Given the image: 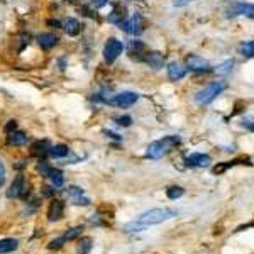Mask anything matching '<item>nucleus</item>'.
Masks as SVG:
<instances>
[{"label":"nucleus","instance_id":"nucleus-1","mask_svg":"<svg viewBox=\"0 0 254 254\" xmlns=\"http://www.w3.org/2000/svg\"><path fill=\"white\" fill-rule=\"evenodd\" d=\"M176 215H178V210H175V208H168V207L153 208V210L142 213L138 220L127 224L126 231H129V232H139V231L146 229V227H149V226H156V224L166 222V220L173 219V217H176Z\"/></svg>","mask_w":254,"mask_h":254},{"label":"nucleus","instance_id":"nucleus-2","mask_svg":"<svg viewBox=\"0 0 254 254\" xmlns=\"http://www.w3.org/2000/svg\"><path fill=\"white\" fill-rule=\"evenodd\" d=\"M180 142H182V139L178 136H166L164 139L151 142L148 146V151H146V156L151 158V160H160L166 153H169L175 146H178Z\"/></svg>","mask_w":254,"mask_h":254},{"label":"nucleus","instance_id":"nucleus-3","mask_svg":"<svg viewBox=\"0 0 254 254\" xmlns=\"http://www.w3.org/2000/svg\"><path fill=\"white\" fill-rule=\"evenodd\" d=\"M224 90H226V83L213 82L210 85H207L205 88H202V90L195 95V102H197L198 105H207V104H210V102L215 100Z\"/></svg>","mask_w":254,"mask_h":254},{"label":"nucleus","instance_id":"nucleus-4","mask_svg":"<svg viewBox=\"0 0 254 254\" xmlns=\"http://www.w3.org/2000/svg\"><path fill=\"white\" fill-rule=\"evenodd\" d=\"M122 51H124L122 41H119V39H115V38H110L109 41L105 43V47H104L105 61L107 63H114V61L122 54Z\"/></svg>","mask_w":254,"mask_h":254},{"label":"nucleus","instance_id":"nucleus-5","mask_svg":"<svg viewBox=\"0 0 254 254\" xmlns=\"http://www.w3.org/2000/svg\"><path fill=\"white\" fill-rule=\"evenodd\" d=\"M139 100V95L134 92H122V93L114 95V98L110 100V105H115L119 109H127V107L134 105Z\"/></svg>","mask_w":254,"mask_h":254},{"label":"nucleus","instance_id":"nucleus-6","mask_svg":"<svg viewBox=\"0 0 254 254\" xmlns=\"http://www.w3.org/2000/svg\"><path fill=\"white\" fill-rule=\"evenodd\" d=\"M120 25H122V29L127 34H132V36H139L144 31V21H142V17L139 16V14L132 16L131 19H126Z\"/></svg>","mask_w":254,"mask_h":254},{"label":"nucleus","instance_id":"nucleus-7","mask_svg":"<svg viewBox=\"0 0 254 254\" xmlns=\"http://www.w3.org/2000/svg\"><path fill=\"white\" fill-rule=\"evenodd\" d=\"M237 164H248V166H253L251 160H249L248 156H241V158H235V160H232V161L217 163L215 166L212 168V173H213V175H222V173H226L229 168H234V166H237Z\"/></svg>","mask_w":254,"mask_h":254},{"label":"nucleus","instance_id":"nucleus-8","mask_svg":"<svg viewBox=\"0 0 254 254\" xmlns=\"http://www.w3.org/2000/svg\"><path fill=\"white\" fill-rule=\"evenodd\" d=\"M186 65H188V69L197 73H204V71H210V65H208L207 60H204L198 54H190L186 56Z\"/></svg>","mask_w":254,"mask_h":254},{"label":"nucleus","instance_id":"nucleus-9","mask_svg":"<svg viewBox=\"0 0 254 254\" xmlns=\"http://www.w3.org/2000/svg\"><path fill=\"white\" fill-rule=\"evenodd\" d=\"M212 163V158L204 153H195L186 158V164L190 168H207Z\"/></svg>","mask_w":254,"mask_h":254},{"label":"nucleus","instance_id":"nucleus-10","mask_svg":"<svg viewBox=\"0 0 254 254\" xmlns=\"http://www.w3.org/2000/svg\"><path fill=\"white\" fill-rule=\"evenodd\" d=\"M229 16H244L249 19H254V5L253 3H234L229 10Z\"/></svg>","mask_w":254,"mask_h":254},{"label":"nucleus","instance_id":"nucleus-11","mask_svg":"<svg viewBox=\"0 0 254 254\" xmlns=\"http://www.w3.org/2000/svg\"><path fill=\"white\" fill-rule=\"evenodd\" d=\"M144 61L153 69H161L164 66V54L160 51H149V53H146Z\"/></svg>","mask_w":254,"mask_h":254},{"label":"nucleus","instance_id":"nucleus-12","mask_svg":"<svg viewBox=\"0 0 254 254\" xmlns=\"http://www.w3.org/2000/svg\"><path fill=\"white\" fill-rule=\"evenodd\" d=\"M186 69L182 63H176V61H173V63L168 65V78L171 80V82H178V80H182L183 76L186 75Z\"/></svg>","mask_w":254,"mask_h":254},{"label":"nucleus","instance_id":"nucleus-13","mask_svg":"<svg viewBox=\"0 0 254 254\" xmlns=\"http://www.w3.org/2000/svg\"><path fill=\"white\" fill-rule=\"evenodd\" d=\"M129 56L132 58V60H144L146 56V46L142 41H131L129 44Z\"/></svg>","mask_w":254,"mask_h":254},{"label":"nucleus","instance_id":"nucleus-14","mask_svg":"<svg viewBox=\"0 0 254 254\" xmlns=\"http://www.w3.org/2000/svg\"><path fill=\"white\" fill-rule=\"evenodd\" d=\"M65 213V205L60 200H53L47 208V219L49 220H60Z\"/></svg>","mask_w":254,"mask_h":254},{"label":"nucleus","instance_id":"nucleus-15","mask_svg":"<svg viewBox=\"0 0 254 254\" xmlns=\"http://www.w3.org/2000/svg\"><path fill=\"white\" fill-rule=\"evenodd\" d=\"M127 10H126V7H122V5H115L114 7V10L112 12L109 14V22L110 24H122L124 21L127 19Z\"/></svg>","mask_w":254,"mask_h":254},{"label":"nucleus","instance_id":"nucleus-16","mask_svg":"<svg viewBox=\"0 0 254 254\" xmlns=\"http://www.w3.org/2000/svg\"><path fill=\"white\" fill-rule=\"evenodd\" d=\"M38 44L43 47V49H53L58 44V38L51 32H44V34L38 36Z\"/></svg>","mask_w":254,"mask_h":254},{"label":"nucleus","instance_id":"nucleus-17","mask_svg":"<svg viewBox=\"0 0 254 254\" xmlns=\"http://www.w3.org/2000/svg\"><path fill=\"white\" fill-rule=\"evenodd\" d=\"M24 176L22 175H17L16 178H14L12 185H10L9 191H7V197L9 198H16V197H21V191L24 188Z\"/></svg>","mask_w":254,"mask_h":254},{"label":"nucleus","instance_id":"nucleus-18","mask_svg":"<svg viewBox=\"0 0 254 254\" xmlns=\"http://www.w3.org/2000/svg\"><path fill=\"white\" fill-rule=\"evenodd\" d=\"M63 29L68 36H78L80 32H82V24L76 19H73V17H68V19L63 22Z\"/></svg>","mask_w":254,"mask_h":254},{"label":"nucleus","instance_id":"nucleus-19","mask_svg":"<svg viewBox=\"0 0 254 254\" xmlns=\"http://www.w3.org/2000/svg\"><path fill=\"white\" fill-rule=\"evenodd\" d=\"M29 141V138L24 134V132H19V131H14L10 132L9 136H7V142H9L10 146H22L25 144V142Z\"/></svg>","mask_w":254,"mask_h":254},{"label":"nucleus","instance_id":"nucleus-20","mask_svg":"<svg viewBox=\"0 0 254 254\" xmlns=\"http://www.w3.org/2000/svg\"><path fill=\"white\" fill-rule=\"evenodd\" d=\"M17 244H19V242H17L16 239H2V241H0V254H9L16 251Z\"/></svg>","mask_w":254,"mask_h":254},{"label":"nucleus","instance_id":"nucleus-21","mask_svg":"<svg viewBox=\"0 0 254 254\" xmlns=\"http://www.w3.org/2000/svg\"><path fill=\"white\" fill-rule=\"evenodd\" d=\"M49 149H51V146L47 144L46 141H39V142H36L34 146L31 148V154L32 156H44V154H47L49 153Z\"/></svg>","mask_w":254,"mask_h":254},{"label":"nucleus","instance_id":"nucleus-22","mask_svg":"<svg viewBox=\"0 0 254 254\" xmlns=\"http://www.w3.org/2000/svg\"><path fill=\"white\" fill-rule=\"evenodd\" d=\"M237 51H239V54H241V56H244V58H254V39H253V41L239 44Z\"/></svg>","mask_w":254,"mask_h":254},{"label":"nucleus","instance_id":"nucleus-23","mask_svg":"<svg viewBox=\"0 0 254 254\" xmlns=\"http://www.w3.org/2000/svg\"><path fill=\"white\" fill-rule=\"evenodd\" d=\"M49 154L53 158H65V156H68V154H69V148H68V146H65V144L51 146Z\"/></svg>","mask_w":254,"mask_h":254},{"label":"nucleus","instance_id":"nucleus-24","mask_svg":"<svg viewBox=\"0 0 254 254\" xmlns=\"http://www.w3.org/2000/svg\"><path fill=\"white\" fill-rule=\"evenodd\" d=\"M166 195L169 200H176V198H182L183 195H185V188H183V186H178V185L168 186Z\"/></svg>","mask_w":254,"mask_h":254},{"label":"nucleus","instance_id":"nucleus-25","mask_svg":"<svg viewBox=\"0 0 254 254\" xmlns=\"http://www.w3.org/2000/svg\"><path fill=\"white\" fill-rule=\"evenodd\" d=\"M51 178V182H53V186L54 188H60L61 185H63V173L60 171V169H53L51 168L49 175H47Z\"/></svg>","mask_w":254,"mask_h":254},{"label":"nucleus","instance_id":"nucleus-26","mask_svg":"<svg viewBox=\"0 0 254 254\" xmlns=\"http://www.w3.org/2000/svg\"><path fill=\"white\" fill-rule=\"evenodd\" d=\"M90 249H92V239L83 237L82 241H80V246H78V254H88Z\"/></svg>","mask_w":254,"mask_h":254},{"label":"nucleus","instance_id":"nucleus-27","mask_svg":"<svg viewBox=\"0 0 254 254\" xmlns=\"http://www.w3.org/2000/svg\"><path fill=\"white\" fill-rule=\"evenodd\" d=\"M232 66H234V61L232 60H227L226 63L217 66V73H220V75H226V73H229L231 69H232Z\"/></svg>","mask_w":254,"mask_h":254},{"label":"nucleus","instance_id":"nucleus-28","mask_svg":"<svg viewBox=\"0 0 254 254\" xmlns=\"http://www.w3.org/2000/svg\"><path fill=\"white\" fill-rule=\"evenodd\" d=\"M66 241H68V239H66L65 235H63V237H58V239H54V241H51L49 244H47V248H49V249H60Z\"/></svg>","mask_w":254,"mask_h":254},{"label":"nucleus","instance_id":"nucleus-29","mask_svg":"<svg viewBox=\"0 0 254 254\" xmlns=\"http://www.w3.org/2000/svg\"><path fill=\"white\" fill-rule=\"evenodd\" d=\"M68 195L73 198V200H75V198L83 197V190L80 188V186H69V188H68Z\"/></svg>","mask_w":254,"mask_h":254},{"label":"nucleus","instance_id":"nucleus-30","mask_svg":"<svg viewBox=\"0 0 254 254\" xmlns=\"http://www.w3.org/2000/svg\"><path fill=\"white\" fill-rule=\"evenodd\" d=\"M82 232H83V227H73L69 232L65 234V237L69 241V239H75V237H78V235H82Z\"/></svg>","mask_w":254,"mask_h":254},{"label":"nucleus","instance_id":"nucleus-31","mask_svg":"<svg viewBox=\"0 0 254 254\" xmlns=\"http://www.w3.org/2000/svg\"><path fill=\"white\" fill-rule=\"evenodd\" d=\"M17 41H19V46H17V51H22L25 46L29 44V34H21L19 38H17Z\"/></svg>","mask_w":254,"mask_h":254},{"label":"nucleus","instance_id":"nucleus-32","mask_svg":"<svg viewBox=\"0 0 254 254\" xmlns=\"http://www.w3.org/2000/svg\"><path fill=\"white\" fill-rule=\"evenodd\" d=\"M241 124H242V127H246L248 131L254 132V117H244Z\"/></svg>","mask_w":254,"mask_h":254},{"label":"nucleus","instance_id":"nucleus-33","mask_svg":"<svg viewBox=\"0 0 254 254\" xmlns=\"http://www.w3.org/2000/svg\"><path fill=\"white\" fill-rule=\"evenodd\" d=\"M115 122L119 124V126H122V127H129L132 124V119L129 115H124V117H117Z\"/></svg>","mask_w":254,"mask_h":254},{"label":"nucleus","instance_id":"nucleus-34","mask_svg":"<svg viewBox=\"0 0 254 254\" xmlns=\"http://www.w3.org/2000/svg\"><path fill=\"white\" fill-rule=\"evenodd\" d=\"M246 107V102H242V100H237L235 102V105H234V112L231 114V117H234V115H237V114H241L242 112V109Z\"/></svg>","mask_w":254,"mask_h":254},{"label":"nucleus","instance_id":"nucleus-35","mask_svg":"<svg viewBox=\"0 0 254 254\" xmlns=\"http://www.w3.org/2000/svg\"><path fill=\"white\" fill-rule=\"evenodd\" d=\"M38 169L41 171V175H44V176H47V175H49V171H51V168L47 166L46 161H41V163L38 164Z\"/></svg>","mask_w":254,"mask_h":254},{"label":"nucleus","instance_id":"nucleus-36","mask_svg":"<svg viewBox=\"0 0 254 254\" xmlns=\"http://www.w3.org/2000/svg\"><path fill=\"white\" fill-rule=\"evenodd\" d=\"M3 129H5L7 134H10V132H14L17 129V122H16V120H9V122L5 124V127H3Z\"/></svg>","mask_w":254,"mask_h":254},{"label":"nucleus","instance_id":"nucleus-37","mask_svg":"<svg viewBox=\"0 0 254 254\" xmlns=\"http://www.w3.org/2000/svg\"><path fill=\"white\" fill-rule=\"evenodd\" d=\"M75 202L76 205H90V200H88V198H85V197H80V198H75Z\"/></svg>","mask_w":254,"mask_h":254},{"label":"nucleus","instance_id":"nucleus-38","mask_svg":"<svg viewBox=\"0 0 254 254\" xmlns=\"http://www.w3.org/2000/svg\"><path fill=\"white\" fill-rule=\"evenodd\" d=\"M5 182V166H3V163L0 161V185Z\"/></svg>","mask_w":254,"mask_h":254},{"label":"nucleus","instance_id":"nucleus-39","mask_svg":"<svg viewBox=\"0 0 254 254\" xmlns=\"http://www.w3.org/2000/svg\"><path fill=\"white\" fill-rule=\"evenodd\" d=\"M93 2L95 7H98V9H102V7H105L107 3H109V0H92Z\"/></svg>","mask_w":254,"mask_h":254},{"label":"nucleus","instance_id":"nucleus-40","mask_svg":"<svg viewBox=\"0 0 254 254\" xmlns=\"http://www.w3.org/2000/svg\"><path fill=\"white\" fill-rule=\"evenodd\" d=\"M43 195H44V197H51V195H54V190L51 188V186H44V188H43Z\"/></svg>","mask_w":254,"mask_h":254},{"label":"nucleus","instance_id":"nucleus-41","mask_svg":"<svg viewBox=\"0 0 254 254\" xmlns=\"http://www.w3.org/2000/svg\"><path fill=\"white\" fill-rule=\"evenodd\" d=\"M188 2H191V0H175L176 5H185V3H188Z\"/></svg>","mask_w":254,"mask_h":254},{"label":"nucleus","instance_id":"nucleus-42","mask_svg":"<svg viewBox=\"0 0 254 254\" xmlns=\"http://www.w3.org/2000/svg\"><path fill=\"white\" fill-rule=\"evenodd\" d=\"M47 24H49V25H54V27H61V22H58V21H49Z\"/></svg>","mask_w":254,"mask_h":254}]
</instances>
